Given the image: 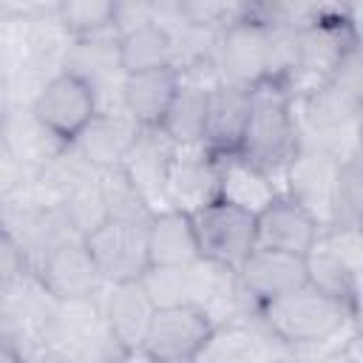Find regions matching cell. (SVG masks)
Instances as JSON below:
<instances>
[{
  "label": "cell",
  "mask_w": 363,
  "mask_h": 363,
  "mask_svg": "<svg viewBox=\"0 0 363 363\" xmlns=\"http://www.w3.org/2000/svg\"><path fill=\"white\" fill-rule=\"evenodd\" d=\"M301 150V130L295 116V99L281 82H261L252 88V108L247 130L238 147L250 164L267 176H284Z\"/></svg>",
  "instance_id": "6da1fadb"
},
{
  "label": "cell",
  "mask_w": 363,
  "mask_h": 363,
  "mask_svg": "<svg viewBox=\"0 0 363 363\" xmlns=\"http://www.w3.org/2000/svg\"><path fill=\"white\" fill-rule=\"evenodd\" d=\"M57 23L65 34H71L74 40H91L99 37L105 31H113V14H116V3L108 0H68V3H57L54 6Z\"/></svg>",
  "instance_id": "603a6c76"
},
{
  "label": "cell",
  "mask_w": 363,
  "mask_h": 363,
  "mask_svg": "<svg viewBox=\"0 0 363 363\" xmlns=\"http://www.w3.org/2000/svg\"><path fill=\"white\" fill-rule=\"evenodd\" d=\"M147 258L150 269H182L201 261L199 238L190 213L159 210L147 224Z\"/></svg>",
  "instance_id": "e0dca14e"
},
{
  "label": "cell",
  "mask_w": 363,
  "mask_h": 363,
  "mask_svg": "<svg viewBox=\"0 0 363 363\" xmlns=\"http://www.w3.org/2000/svg\"><path fill=\"white\" fill-rule=\"evenodd\" d=\"M320 224L286 193H281L267 210L258 213V247L306 258L320 241Z\"/></svg>",
  "instance_id": "7c38bea8"
},
{
  "label": "cell",
  "mask_w": 363,
  "mask_h": 363,
  "mask_svg": "<svg viewBox=\"0 0 363 363\" xmlns=\"http://www.w3.org/2000/svg\"><path fill=\"white\" fill-rule=\"evenodd\" d=\"M116 48H119V68L125 77L153 71V68H167V65H176L179 60L176 37L159 17L119 34Z\"/></svg>",
  "instance_id": "ac0fdd59"
},
{
  "label": "cell",
  "mask_w": 363,
  "mask_h": 363,
  "mask_svg": "<svg viewBox=\"0 0 363 363\" xmlns=\"http://www.w3.org/2000/svg\"><path fill=\"white\" fill-rule=\"evenodd\" d=\"M235 275H238L241 289L250 295V301L258 309L309 284L306 258L275 252V250H261V247L252 250V255L244 261V267Z\"/></svg>",
  "instance_id": "8fae6325"
},
{
  "label": "cell",
  "mask_w": 363,
  "mask_h": 363,
  "mask_svg": "<svg viewBox=\"0 0 363 363\" xmlns=\"http://www.w3.org/2000/svg\"><path fill=\"white\" fill-rule=\"evenodd\" d=\"M99 111L102 108L96 88L71 68H62L51 79H45L31 102L34 122L65 145H74Z\"/></svg>",
  "instance_id": "3957f363"
},
{
  "label": "cell",
  "mask_w": 363,
  "mask_h": 363,
  "mask_svg": "<svg viewBox=\"0 0 363 363\" xmlns=\"http://www.w3.org/2000/svg\"><path fill=\"white\" fill-rule=\"evenodd\" d=\"M213 332L216 323L201 306H159L142 349L164 363H199Z\"/></svg>",
  "instance_id": "9c48e42d"
},
{
  "label": "cell",
  "mask_w": 363,
  "mask_h": 363,
  "mask_svg": "<svg viewBox=\"0 0 363 363\" xmlns=\"http://www.w3.org/2000/svg\"><path fill=\"white\" fill-rule=\"evenodd\" d=\"M258 318L281 346H318L332 343L354 320V312L306 284L272 303H264Z\"/></svg>",
  "instance_id": "7a4b0ae2"
},
{
  "label": "cell",
  "mask_w": 363,
  "mask_h": 363,
  "mask_svg": "<svg viewBox=\"0 0 363 363\" xmlns=\"http://www.w3.org/2000/svg\"><path fill=\"white\" fill-rule=\"evenodd\" d=\"M218 167H221V196L218 199H224L252 216L267 210L281 196V190L275 187V179L267 176L264 170H258L255 164H250L238 153L218 156Z\"/></svg>",
  "instance_id": "ffe728a7"
},
{
  "label": "cell",
  "mask_w": 363,
  "mask_h": 363,
  "mask_svg": "<svg viewBox=\"0 0 363 363\" xmlns=\"http://www.w3.org/2000/svg\"><path fill=\"white\" fill-rule=\"evenodd\" d=\"M221 196V167L218 156L204 145L179 147L170 159L164 179V201L173 210L196 213Z\"/></svg>",
  "instance_id": "30bf717a"
},
{
  "label": "cell",
  "mask_w": 363,
  "mask_h": 363,
  "mask_svg": "<svg viewBox=\"0 0 363 363\" xmlns=\"http://www.w3.org/2000/svg\"><path fill=\"white\" fill-rule=\"evenodd\" d=\"M99 187H102L108 218L147 224L156 216L153 204L147 201V196L139 190V184L130 179V173L122 164L119 167H111V170H102L99 173Z\"/></svg>",
  "instance_id": "44dd1931"
},
{
  "label": "cell",
  "mask_w": 363,
  "mask_h": 363,
  "mask_svg": "<svg viewBox=\"0 0 363 363\" xmlns=\"http://www.w3.org/2000/svg\"><path fill=\"white\" fill-rule=\"evenodd\" d=\"M179 85H182V71L176 65L128 74L122 77V85H119L122 111L139 128H162Z\"/></svg>",
  "instance_id": "5bb4252c"
},
{
  "label": "cell",
  "mask_w": 363,
  "mask_h": 363,
  "mask_svg": "<svg viewBox=\"0 0 363 363\" xmlns=\"http://www.w3.org/2000/svg\"><path fill=\"white\" fill-rule=\"evenodd\" d=\"M272 65V26L264 23L252 9H244L218 34V79L255 88L269 79Z\"/></svg>",
  "instance_id": "5b68a950"
},
{
  "label": "cell",
  "mask_w": 363,
  "mask_h": 363,
  "mask_svg": "<svg viewBox=\"0 0 363 363\" xmlns=\"http://www.w3.org/2000/svg\"><path fill=\"white\" fill-rule=\"evenodd\" d=\"M31 275L57 303H85L96 295L102 275L85 247V238H65L31 264Z\"/></svg>",
  "instance_id": "52a82bcc"
},
{
  "label": "cell",
  "mask_w": 363,
  "mask_h": 363,
  "mask_svg": "<svg viewBox=\"0 0 363 363\" xmlns=\"http://www.w3.org/2000/svg\"><path fill=\"white\" fill-rule=\"evenodd\" d=\"M199 363H269V360L264 354L261 340L244 323H221L216 326Z\"/></svg>",
  "instance_id": "7402d4cb"
},
{
  "label": "cell",
  "mask_w": 363,
  "mask_h": 363,
  "mask_svg": "<svg viewBox=\"0 0 363 363\" xmlns=\"http://www.w3.org/2000/svg\"><path fill=\"white\" fill-rule=\"evenodd\" d=\"M156 301L145 281H125V284H108V295L102 301V318L113 337L125 349L145 346L147 329L156 315Z\"/></svg>",
  "instance_id": "9a60e30c"
},
{
  "label": "cell",
  "mask_w": 363,
  "mask_h": 363,
  "mask_svg": "<svg viewBox=\"0 0 363 363\" xmlns=\"http://www.w3.org/2000/svg\"><path fill=\"white\" fill-rule=\"evenodd\" d=\"M213 82H204L196 71H182V85L176 99L162 122V130L170 136L173 145H204V125H207V99Z\"/></svg>",
  "instance_id": "d6986e66"
},
{
  "label": "cell",
  "mask_w": 363,
  "mask_h": 363,
  "mask_svg": "<svg viewBox=\"0 0 363 363\" xmlns=\"http://www.w3.org/2000/svg\"><path fill=\"white\" fill-rule=\"evenodd\" d=\"M340 162L335 153L315 150V147H301L292 164L284 173L286 182V196L298 201L318 224L323 233L335 230L337 224V176H340Z\"/></svg>",
  "instance_id": "8992f818"
},
{
  "label": "cell",
  "mask_w": 363,
  "mask_h": 363,
  "mask_svg": "<svg viewBox=\"0 0 363 363\" xmlns=\"http://www.w3.org/2000/svg\"><path fill=\"white\" fill-rule=\"evenodd\" d=\"M147 224L108 218L91 235H85V247L105 284L142 281L147 275Z\"/></svg>",
  "instance_id": "ba28073f"
},
{
  "label": "cell",
  "mask_w": 363,
  "mask_h": 363,
  "mask_svg": "<svg viewBox=\"0 0 363 363\" xmlns=\"http://www.w3.org/2000/svg\"><path fill=\"white\" fill-rule=\"evenodd\" d=\"M323 88H329L337 99H343L349 108L363 113V37L349 43V48L340 54Z\"/></svg>",
  "instance_id": "d4e9b609"
},
{
  "label": "cell",
  "mask_w": 363,
  "mask_h": 363,
  "mask_svg": "<svg viewBox=\"0 0 363 363\" xmlns=\"http://www.w3.org/2000/svg\"><path fill=\"white\" fill-rule=\"evenodd\" d=\"M252 108V88H241L224 79H216L207 99V125H204V147L216 156L238 153L247 119Z\"/></svg>",
  "instance_id": "4fadbf2b"
},
{
  "label": "cell",
  "mask_w": 363,
  "mask_h": 363,
  "mask_svg": "<svg viewBox=\"0 0 363 363\" xmlns=\"http://www.w3.org/2000/svg\"><path fill=\"white\" fill-rule=\"evenodd\" d=\"M139 130L142 128L125 111H99L94 116V122L74 142V150L94 170L102 173V170L119 167L128 159V153H130Z\"/></svg>",
  "instance_id": "2e32d148"
},
{
  "label": "cell",
  "mask_w": 363,
  "mask_h": 363,
  "mask_svg": "<svg viewBox=\"0 0 363 363\" xmlns=\"http://www.w3.org/2000/svg\"><path fill=\"white\" fill-rule=\"evenodd\" d=\"M357 233H360V247H363V227H360V230H357Z\"/></svg>",
  "instance_id": "4316f807"
},
{
  "label": "cell",
  "mask_w": 363,
  "mask_h": 363,
  "mask_svg": "<svg viewBox=\"0 0 363 363\" xmlns=\"http://www.w3.org/2000/svg\"><path fill=\"white\" fill-rule=\"evenodd\" d=\"M363 227V147L340 162L337 176V224L335 230Z\"/></svg>",
  "instance_id": "cb8c5ba5"
},
{
  "label": "cell",
  "mask_w": 363,
  "mask_h": 363,
  "mask_svg": "<svg viewBox=\"0 0 363 363\" xmlns=\"http://www.w3.org/2000/svg\"><path fill=\"white\" fill-rule=\"evenodd\" d=\"M352 363H363V357H354V360H352Z\"/></svg>",
  "instance_id": "83f0119b"
},
{
  "label": "cell",
  "mask_w": 363,
  "mask_h": 363,
  "mask_svg": "<svg viewBox=\"0 0 363 363\" xmlns=\"http://www.w3.org/2000/svg\"><path fill=\"white\" fill-rule=\"evenodd\" d=\"M119 363H164V360H159L156 354H150L147 349H128L125 354H122V360Z\"/></svg>",
  "instance_id": "484cf974"
},
{
  "label": "cell",
  "mask_w": 363,
  "mask_h": 363,
  "mask_svg": "<svg viewBox=\"0 0 363 363\" xmlns=\"http://www.w3.org/2000/svg\"><path fill=\"white\" fill-rule=\"evenodd\" d=\"M190 218H193L201 258L216 267L238 272L244 261L252 255V250L258 247V216L224 199H216L207 207L190 213Z\"/></svg>",
  "instance_id": "277c9868"
}]
</instances>
